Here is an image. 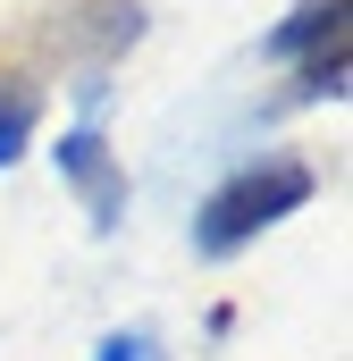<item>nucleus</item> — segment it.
Masks as SVG:
<instances>
[{
  "label": "nucleus",
  "mask_w": 353,
  "mask_h": 361,
  "mask_svg": "<svg viewBox=\"0 0 353 361\" xmlns=\"http://www.w3.org/2000/svg\"><path fill=\"white\" fill-rule=\"evenodd\" d=\"M303 202H311V169H303V160H286V152H269V160L236 169V177H227L210 202H202V219H193V252L227 261V252H244L261 227L294 219Z\"/></svg>",
  "instance_id": "nucleus-1"
},
{
  "label": "nucleus",
  "mask_w": 353,
  "mask_h": 361,
  "mask_svg": "<svg viewBox=\"0 0 353 361\" xmlns=\"http://www.w3.org/2000/svg\"><path fill=\"white\" fill-rule=\"evenodd\" d=\"M135 34H143V0H76L68 17L51 8V42H59V51H76L85 68H109Z\"/></svg>",
  "instance_id": "nucleus-2"
},
{
  "label": "nucleus",
  "mask_w": 353,
  "mask_h": 361,
  "mask_svg": "<svg viewBox=\"0 0 353 361\" xmlns=\"http://www.w3.org/2000/svg\"><path fill=\"white\" fill-rule=\"evenodd\" d=\"M51 160H59V177L76 185V202L92 210V227H118V219H126V169L109 160V143H101L92 126L59 135V152H51Z\"/></svg>",
  "instance_id": "nucleus-3"
},
{
  "label": "nucleus",
  "mask_w": 353,
  "mask_h": 361,
  "mask_svg": "<svg viewBox=\"0 0 353 361\" xmlns=\"http://www.w3.org/2000/svg\"><path fill=\"white\" fill-rule=\"evenodd\" d=\"M328 42H353L345 0H303V8L269 34V51H277V59H311V51H328Z\"/></svg>",
  "instance_id": "nucleus-4"
},
{
  "label": "nucleus",
  "mask_w": 353,
  "mask_h": 361,
  "mask_svg": "<svg viewBox=\"0 0 353 361\" xmlns=\"http://www.w3.org/2000/svg\"><path fill=\"white\" fill-rule=\"evenodd\" d=\"M320 92H345V42H328V51H311V59H303L294 101H320Z\"/></svg>",
  "instance_id": "nucleus-5"
},
{
  "label": "nucleus",
  "mask_w": 353,
  "mask_h": 361,
  "mask_svg": "<svg viewBox=\"0 0 353 361\" xmlns=\"http://www.w3.org/2000/svg\"><path fill=\"white\" fill-rule=\"evenodd\" d=\"M34 118H42V101L34 92H17V101H0V169L25 152V135H34Z\"/></svg>",
  "instance_id": "nucleus-6"
},
{
  "label": "nucleus",
  "mask_w": 353,
  "mask_h": 361,
  "mask_svg": "<svg viewBox=\"0 0 353 361\" xmlns=\"http://www.w3.org/2000/svg\"><path fill=\"white\" fill-rule=\"evenodd\" d=\"M101 361H160V336H143V328H135V336H109Z\"/></svg>",
  "instance_id": "nucleus-7"
},
{
  "label": "nucleus",
  "mask_w": 353,
  "mask_h": 361,
  "mask_svg": "<svg viewBox=\"0 0 353 361\" xmlns=\"http://www.w3.org/2000/svg\"><path fill=\"white\" fill-rule=\"evenodd\" d=\"M17 92H34V85H25V59H17V51H0V101H17Z\"/></svg>",
  "instance_id": "nucleus-8"
}]
</instances>
